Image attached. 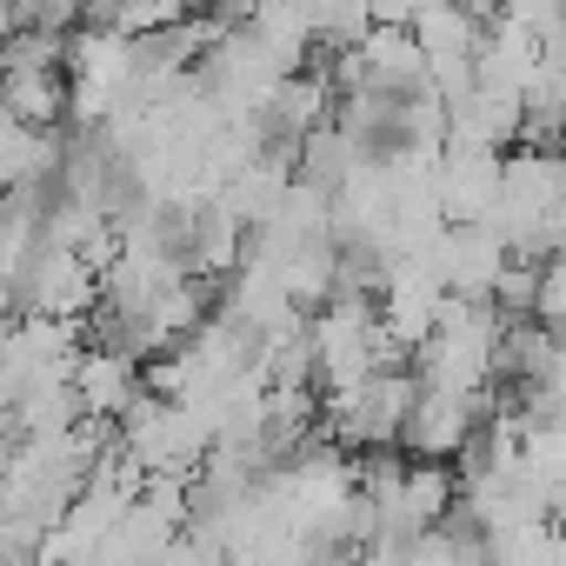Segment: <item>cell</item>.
<instances>
[{"instance_id":"obj_1","label":"cell","mask_w":566,"mask_h":566,"mask_svg":"<svg viewBox=\"0 0 566 566\" xmlns=\"http://www.w3.org/2000/svg\"><path fill=\"white\" fill-rule=\"evenodd\" d=\"M74 400H81V413H94V420H114L127 400H134V387H140V360L127 354V347H87V354H74Z\"/></svg>"},{"instance_id":"obj_2","label":"cell","mask_w":566,"mask_h":566,"mask_svg":"<svg viewBox=\"0 0 566 566\" xmlns=\"http://www.w3.org/2000/svg\"><path fill=\"white\" fill-rule=\"evenodd\" d=\"M0 107L21 127H61L67 120V67H34V61L0 67Z\"/></svg>"},{"instance_id":"obj_3","label":"cell","mask_w":566,"mask_h":566,"mask_svg":"<svg viewBox=\"0 0 566 566\" xmlns=\"http://www.w3.org/2000/svg\"><path fill=\"white\" fill-rule=\"evenodd\" d=\"M407 34L420 41L427 61H473V48H480L486 28L460 8V0H420V8L407 14Z\"/></svg>"},{"instance_id":"obj_4","label":"cell","mask_w":566,"mask_h":566,"mask_svg":"<svg viewBox=\"0 0 566 566\" xmlns=\"http://www.w3.org/2000/svg\"><path fill=\"white\" fill-rule=\"evenodd\" d=\"M539 327H566V260H539V287H533V307H526Z\"/></svg>"},{"instance_id":"obj_5","label":"cell","mask_w":566,"mask_h":566,"mask_svg":"<svg viewBox=\"0 0 566 566\" xmlns=\"http://www.w3.org/2000/svg\"><path fill=\"white\" fill-rule=\"evenodd\" d=\"M413 8H420V0H367V14H374V21H394V28H407Z\"/></svg>"},{"instance_id":"obj_6","label":"cell","mask_w":566,"mask_h":566,"mask_svg":"<svg viewBox=\"0 0 566 566\" xmlns=\"http://www.w3.org/2000/svg\"><path fill=\"white\" fill-rule=\"evenodd\" d=\"M460 8H467V14H473V21H480V28H486V21H493V14H506V0H460Z\"/></svg>"}]
</instances>
